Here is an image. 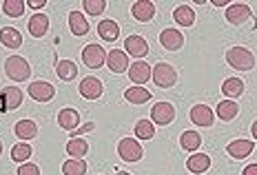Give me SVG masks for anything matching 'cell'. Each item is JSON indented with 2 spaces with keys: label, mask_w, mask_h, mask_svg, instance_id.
I'll use <instances>...</instances> for the list:
<instances>
[{
  "label": "cell",
  "mask_w": 257,
  "mask_h": 175,
  "mask_svg": "<svg viewBox=\"0 0 257 175\" xmlns=\"http://www.w3.org/2000/svg\"><path fill=\"white\" fill-rule=\"evenodd\" d=\"M31 153H34V151H31V146L27 144V142H18V144L12 148V160L25 164V162L31 157Z\"/></svg>",
  "instance_id": "cell-34"
},
{
  "label": "cell",
  "mask_w": 257,
  "mask_h": 175,
  "mask_svg": "<svg viewBox=\"0 0 257 175\" xmlns=\"http://www.w3.org/2000/svg\"><path fill=\"white\" fill-rule=\"evenodd\" d=\"M124 100L131 104H144L151 100V91H147L144 87H128L124 91Z\"/></svg>",
  "instance_id": "cell-27"
},
{
  "label": "cell",
  "mask_w": 257,
  "mask_h": 175,
  "mask_svg": "<svg viewBox=\"0 0 257 175\" xmlns=\"http://www.w3.org/2000/svg\"><path fill=\"white\" fill-rule=\"evenodd\" d=\"M27 29H29V34L34 36V38H42V36H47V31H49V18H47L45 14H34L29 18V25H27Z\"/></svg>",
  "instance_id": "cell-15"
},
{
  "label": "cell",
  "mask_w": 257,
  "mask_h": 175,
  "mask_svg": "<svg viewBox=\"0 0 257 175\" xmlns=\"http://www.w3.org/2000/svg\"><path fill=\"white\" fill-rule=\"evenodd\" d=\"M160 45L167 51H180L182 47H184V36H182V31L169 27L160 34Z\"/></svg>",
  "instance_id": "cell-8"
},
{
  "label": "cell",
  "mask_w": 257,
  "mask_h": 175,
  "mask_svg": "<svg viewBox=\"0 0 257 175\" xmlns=\"http://www.w3.org/2000/svg\"><path fill=\"white\" fill-rule=\"evenodd\" d=\"M27 7L25 0H5L3 3V12L9 16V18H20Z\"/></svg>",
  "instance_id": "cell-33"
},
{
  "label": "cell",
  "mask_w": 257,
  "mask_h": 175,
  "mask_svg": "<svg viewBox=\"0 0 257 175\" xmlns=\"http://www.w3.org/2000/svg\"><path fill=\"white\" fill-rule=\"evenodd\" d=\"M151 78L160 89H171L178 82V71H175V67L169 65V62H158V65L151 69Z\"/></svg>",
  "instance_id": "cell-3"
},
{
  "label": "cell",
  "mask_w": 257,
  "mask_h": 175,
  "mask_svg": "<svg viewBox=\"0 0 257 175\" xmlns=\"http://www.w3.org/2000/svg\"><path fill=\"white\" fill-rule=\"evenodd\" d=\"M93 129H95V124L93 122H89V124H84V126H78V129L71 133V137H80L82 133H89V131H93Z\"/></svg>",
  "instance_id": "cell-38"
},
{
  "label": "cell",
  "mask_w": 257,
  "mask_h": 175,
  "mask_svg": "<svg viewBox=\"0 0 257 175\" xmlns=\"http://www.w3.org/2000/svg\"><path fill=\"white\" fill-rule=\"evenodd\" d=\"M186 168L191 173H206L211 168V157L204 155V153H195V155H191L186 160Z\"/></svg>",
  "instance_id": "cell-22"
},
{
  "label": "cell",
  "mask_w": 257,
  "mask_h": 175,
  "mask_svg": "<svg viewBox=\"0 0 257 175\" xmlns=\"http://www.w3.org/2000/svg\"><path fill=\"white\" fill-rule=\"evenodd\" d=\"M27 91H29V95L36 100V102H49L53 95H56V87L47 80H36V82L29 84Z\"/></svg>",
  "instance_id": "cell-7"
},
{
  "label": "cell",
  "mask_w": 257,
  "mask_h": 175,
  "mask_svg": "<svg viewBox=\"0 0 257 175\" xmlns=\"http://www.w3.org/2000/svg\"><path fill=\"white\" fill-rule=\"evenodd\" d=\"M80 95H82L84 100H98L100 95H102V82L93 76L84 78V80L80 82Z\"/></svg>",
  "instance_id": "cell-14"
},
{
  "label": "cell",
  "mask_w": 257,
  "mask_h": 175,
  "mask_svg": "<svg viewBox=\"0 0 257 175\" xmlns=\"http://www.w3.org/2000/svg\"><path fill=\"white\" fill-rule=\"evenodd\" d=\"M226 153L233 157V160H244L246 155L253 153V142L250 140H235L226 146Z\"/></svg>",
  "instance_id": "cell-18"
},
{
  "label": "cell",
  "mask_w": 257,
  "mask_h": 175,
  "mask_svg": "<svg viewBox=\"0 0 257 175\" xmlns=\"http://www.w3.org/2000/svg\"><path fill=\"white\" fill-rule=\"evenodd\" d=\"M82 62L91 69H100L106 62V51L100 45H93V42H91V45H87L82 49Z\"/></svg>",
  "instance_id": "cell-6"
},
{
  "label": "cell",
  "mask_w": 257,
  "mask_h": 175,
  "mask_svg": "<svg viewBox=\"0 0 257 175\" xmlns=\"http://www.w3.org/2000/svg\"><path fill=\"white\" fill-rule=\"evenodd\" d=\"M64 175H84L87 173V162L84 160H67L62 164Z\"/></svg>",
  "instance_id": "cell-35"
},
{
  "label": "cell",
  "mask_w": 257,
  "mask_h": 175,
  "mask_svg": "<svg viewBox=\"0 0 257 175\" xmlns=\"http://www.w3.org/2000/svg\"><path fill=\"white\" fill-rule=\"evenodd\" d=\"M189 115H191V122L197 126H213V122H215V113L206 104H195Z\"/></svg>",
  "instance_id": "cell-11"
},
{
  "label": "cell",
  "mask_w": 257,
  "mask_h": 175,
  "mask_svg": "<svg viewBox=\"0 0 257 175\" xmlns=\"http://www.w3.org/2000/svg\"><path fill=\"white\" fill-rule=\"evenodd\" d=\"M124 54L140 60V58H144L149 54V42L144 40L142 36H128L124 40Z\"/></svg>",
  "instance_id": "cell-9"
},
{
  "label": "cell",
  "mask_w": 257,
  "mask_h": 175,
  "mask_svg": "<svg viewBox=\"0 0 257 175\" xmlns=\"http://www.w3.org/2000/svg\"><path fill=\"white\" fill-rule=\"evenodd\" d=\"M128 78H131V82H136V87L147 84L151 80V67L144 60H136L133 65H128Z\"/></svg>",
  "instance_id": "cell-10"
},
{
  "label": "cell",
  "mask_w": 257,
  "mask_h": 175,
  "mask_svg": "<svg viewBox=\"0 0 257 175\" xmlns=\"http://www.w3.org/2000/svg\"><path fill=\"white\" fill-rule=\"evenodd\" d=\"M173 18L178 25H182V27H191V25L195 23V14H193V9L189 5H178L173 12Z\"/></svg>",
  "instance_id": "cell-30"
},
{
  "label": "cell",
  "mask_w": 257,
  "mask_h": 175,
  "mask_svg": "<svg viewBox=\"0 0 257 175\" xmlns=\"http://www.w3.org/2000/svg\"><path fill=\"white\" fill-rule=\"evenodd\" d=\"M250 131H253V137H255V140H257V120L253 122V126H250Z\"/></svg>",
  "instance_id": "cell-43"
},
{
  "label": "cell",
  "mask_w": 257,
  "mask_h": 175,
  "mask_svg": "<svg viewBox=\"0 0 257 175\" xmlns=\"http://www.w3.org/2000/svg\"><path fill=\"white\" fill-rule=\"evenodd\" d=\"M98 34L102 40L113 42V40H117V36H120V25H117L115 20H102V23L98 25Z\"/></svg>",
  "instance_id": "cell-25"
},
{
  "label": "cell",
  "mask_w": 257,
  "mask_h": 175,
  "mask_svg": "<svg viewBox=\"0 0 257 175\" xmlns=\"http://www.w3.org/2000/svg\"><path fill=\"white\" fill-rule=\"evenodd\" d=\"M18 175H40V168L36 166V164H31V162H25V164H20Z\"/></svg>",
  "instance_id": "cell-37"
},
{
  "label": "cell",
  "mask_w": 257,
  "mask_h": 175,
  "mask_svg": "<svg viewBox=\"0 0 257 175\" xmlns=\"http://www.w3.org/2000/svg\"><path fill=\"white\" fill-rule=\"evenodd\" d=\"M0 155H3V140H0Z\"/></svg>",
  "instance_id": "cell-45"
},
{
  "label": "cell",
  "mask_w": 257,
  "mask_h": 175,
  "mask_svg": "<svg viewBox=\"0 0 257 175\" xmlns=\"http://www.w3.org/2000/svg\"><path fill=\"white\" fill-rule=\"evenodd\" d=\"M69 29H71L73 36L89 34V23H87V18H84V14H80V12L69 14Z\"/></svg>",
  "instance_id": "cell-23"
},
{
  "label": "cell",
  "mask_w": 257,
  "mask_h": 175,
  "mask_svg": "<svg viewBox=\"0 0 257 175\" xmlns=\"http://www.w3.org/2000/svg\"><path fill=\"white\" fill-rule=\"evenodd\" d=\"M222 93L226 95L228 100L239 98V95L244 93V82L239 80V78H226L224 84H222Z\"/></svg>",
  "instance_id": "cell-26"
},
{
  "label": "cell",
  "mask_w": 257,
  "mask_h": 175,
  "mask_svg": "<svg viewBox=\"0 0 257 175\" xmlns=\"http://www.w3.org/2000/svg\"><path fill=\"white\" fill-rule=\"evenodd\" d=\"M106 67L113 73H124L128 69V56L124 54V49H111L106 54Z\"/></svg>",
  "instance_id": "cell-13"
},
{
  "label": "cell",
  "mask_w": 257,
  "mask_h": 175,
  "mask_svg": "<svg viewBox=\"0 0 257 175\" xmlns=\"http://www.w3.org/2000/svg\"><path fill=\"white\" fill-rule=\"evenodd\" d=\"M239 113V104L235 100H222L217 104V118L224 120V122H231L235 120V115Z\"/></svg>",
  "instance_id": "cell-24"
},
{
  "label": "cell",
  "mask_w": 257,
  "mask_h": 175,
  "mask_svg": "<svg viewBox=\"0 0 257 175\" xmlns=\"http://www.w3.org/2000/svg\"><path fill=\"white\" fill-rule=\"evenodd\" d=\"M244 175H257V164H248L244 168Z\"/></svg>",
  "instance_id": "cell-40"
},
{
  "label": "cell",
  "mask_w": 257,
  "mask_h": 175,
  "mask_svg": "<svg viewBox=\"0 0 257 175\" xmlns=\"http://www.w3.org/2000/svg\"><path fill=\"white\" fill-rule=\"evenodd\" d=\"M213 5H215V7H228V5H226V0H215V3H213Z\"/></svg>",
  "instance_id": "cell-42"
},
{
  "label": "cell",
  "mask_w": 257,
  "mask_h": 175,
  "mask_svg": "<svg viewBox=\"0 0 257 175\" xmlns=\"http://www.w3.org/2000/svg\"><path fill=\"white\" fill-rule=\"evenodd\" d=\"M115 175H131V173H124V171H117Z\"/></svg>",
  "instance_id": "cell-44"
},
{
  "label": "cell",
  "mask_w": 257,
  "mask_h": 175,
  "mask_svg": "<svg viewBox=\"0 0 257 175\" xmlns=\"http://www.w3.org/2000/svg\"><path fill=\"white\" fill-rule=\"evenodd\" d=\"M117 155L122 157L124 162H140L142 160V146L136 137H122L117 142Z\"/></svg>",
  "instance_id": "cell-4"
},
{
  "label": "cell",
  "mask_w": 257,
  "mask_h": 175,
  "mask_svg": "<svg viewBox=\"0 0 257 175\" xmlns=\"http://www.w3.org/2000/svg\"><path fill=\"white\" fill-rule=\"evenodd\" d=\"M250 7L248 5H244V3H233V5H228L226 7V20L231 25H242L246 23V20L250 18Z\"/></svg>",
  "instance_id": "cell-12"
},
{
  "label": "cell",
  "mask_w": 257,
  "mask_h": 175,
  "mask_svg": "<svg viewBox=\"0 0 257 175\" xmlns=\"http://www.w3.org/2000/svg\"><path fill=\"white\" fill-rule=\"evenodd\" d=\"M47 5V0H27V7H31V9H36V12H40L42 7Z\"/></svg>",
  "instance_id": "cell-39"
},
{
  "label": "cell",
  "mask_w": 257,
  "mask_h": 175,
  "mask_svg": "<svg viewBox=\"0 0 257 175\" xmlns=\"http://www.w3.org/2000/svg\"><path fill=\"white\" fill-rule=\"evenodd\" d=\"M67 153L71 155V160H82L89 153V142L82 140V137H71L67 142Z\"/></svg>",
  "instance_id": "cell-21"
},
{
  "label": "cell",
  "mask_w": 257,
  "mask_h": 175,
  "mask_svg": "<svg viewBox=\"0 0 257 175\" xmlns=\"http://www.w3.org/2000/svg\"><path fill=\"white\" fill-rule=\"evenodd\" d=\"M0 42L7 49H20L23 47V34L14 27H3L0 29Z\"/></svg>",
  "instance_id": "cell-19"
},
{
  "label": "cell",
  "mask_w": 257,
  "mask_h": 175,
  "mask_svg": "<svg viewBox=\"0 0 257 175\" xmlns=\"http://www.w3.org/2000/svg\"><path fill=\"white\" fill-rule=\"evenodd\" d=\"M14 133L20 140H34L38 135V124L34 120H18L14 126Z\"/></svg>",
  "instance_id": "cell-20"
},
{
  "label": "cell",
  "mask_w": 257,
  "mask_h": 175,
  "mask_svg": "<svg viewBox=\"0 0 257 175\" xmlns=\"http://www.w3.org/2000/svg\"><path fill=\"white\" fill-rule=\"evenodd\" d=\"M5 73H7L9 80L23 82V80H27V78L31 76V67H29V62H27L23 56H12V58L5 60Z\"/></svg>",
  "instance_id": "cell-2"
},
{
  "label": "cell",
  "mask_w": 257,
  "mask_h": 175,
  "mask_svg": "<svg viewBox=\"0 0 257 175\" xmlns=\"http://www.w3.org/2000/svg\"><path fill=\"white\" fill-rule=\"evenodd\" d=\"M3 95H5V102H7V111H14L23 104V91L18 87H7Z\"/></svg>",
  "instance_id": "cell-31"
},
{
  "label": "cell",
  "mask_w": 257,
  "mask_h": 175,
  "mask_svg": "<svg viewBox=\"0 0 257 175\" xmlns=\"http://www.w3.org/2000/svg\"><path fill=\"white\" fill-rule=\"evenodd\" d=\"M82 9L89 16H100L106 9V0H82Z\"/></svg>",
  "instance_id": "cell-36"
},
{
  "label": "cell",
  "mask_w": 257,
  "mask_h": 175,
  "mask_svg": "<svg viewBox=\"0 0 257 175\" xmlns=\"http://www.w3.org/2000/svg\"><path fill=\"white\" fill-rule=\"evenodd\" d=\"M226 62L228 67L237 69V71H250L255 67V56L246 47H231L226 51Z\"/></svg>",
  "instance_id": "cell-1"
},
{
  "label": "cell",
  "mask_w": 257,
  "mask_h": 175,
  "mask_svg": "<svg viewBox=\"0 0 257 175\" xmlns=\"http://www.w3.org/2000/svg\"><path fill=\"white\" fill-rule=\"evenodd\" d=\"M58 126L73 133V131L80 126V113L76 109H62L60 113H58Z\"/></svg>",
  "instance_id": "cell-17"
},
{
  "label": "cell",
  "mask_w": 257,
  "mask_h": 175,
  "mask_svg": "<svg viewBox=\"0 0 257 175\" xmlns=\"http://www.w3.org/2000/svg\"><path fill=\"white\" fill-rule=\"evenodd\" d=\"M136 137H140V140H153L155 137V126H153V122L151 120H138V124H136Z\"/></svg>",
  "instance_id": "cell-32"
},
{
  "label": "cell",
  "mask_w": 257,
  "mask_h": 175,
  "mask_svg": "<svg viewBox=\"0 0 257 175\" xmlns=\"http://www.w3.org/2000/svg\"><path fill=\"white\" fill-rule=\"evenodd\" d=\"M180 146L184 148V151H191V153H195L197 148L202 146V135L197 133V131H184L180 137Z\"/></svg>",
  "instance_id": "cell-28"
},
{
  "label": "cell",
  "mask_w": 257,
  "mask_h": 175,
  "mask_svg": "<svg viewBox=\"0 0 257 175\" xmlns=\"http://www.w3.org/2000/svg\"><path fill=\"white\" fill-rule=\"evenodd\" d=\"M56 73H58V78L64 82H69V80H76V76H78V67H76V62H71V60H60L56 65Z\"/></svg>",
  "instance_id": "cell-29"
},
{
  "label": "cell",
  "mask_w": 257,
  "mask_h": 175,
  "mask_svg": "<svg viewBox=\"0 0 257 175\" xmlns=\"http://www.w3.org/2000/svg\"><path fill=\"white\" fill-rule=\"evenodd\" d=\"M7 111V102H5V95L0 93V113H5Z\"/></svg>",
  "instance_id": "cell-41"
},
{
  "label": "cell",
  "mask_w": 257,
  "mask_h": 175,
  "mask_svg": "<svg viewBox=\"0 0 257 175\" xmlns=\"http://www.w3.org/2000/svg\"><path fill=\"white\" fill-rule=\"evenodd\" d=\"M175 120V109L171 102H155L151 109V122L160 126H169Z\"/></svg>",
  "instance_id": "cell-5"
},
{
  "label": "cell",
  "mask_w": 257,
  "mask_h": 175,
  "mask_svg": "<svg viewBox=\"0 0 257 175\" xmlns=\"http://www.w3.org/2000/svg\"><path fill=\"white\" fill-rule=\"evenodd\" d=\"M131 14H133V18L140 20V23H149L155 16V5L149 3V0H138V3H133Z\"/></svg>",
  "instance_id": "cell-16"
}]
</instances>
